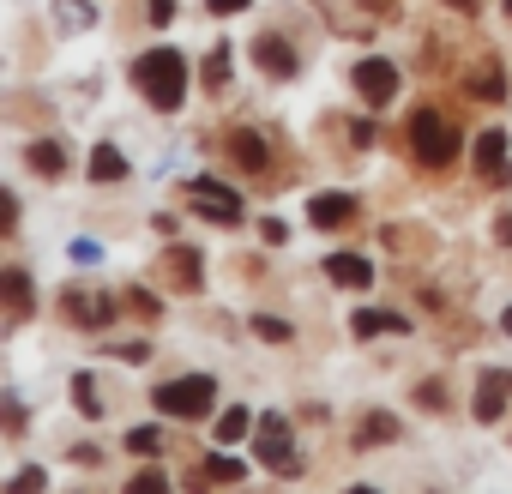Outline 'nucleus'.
I'll list each match as a JSON object with an SVG mask.
<instances>
[{
    "label": "nucleus",
    "instance_id": "nucleus-5",
    "mask_svg": "<svg viewBox=\"0 0 512 494\" xmlns=\"http://www.w3.org/2000/svg\"><path fill=\"white\" fill-rule=\"evenodd\" d=\"M356 91H362V103L386 109V103L398 97V67H392V61H380V55L356 61Z\"/></svg>",
    "mask_w": 512,
    "mask_h": 494
},
{
    "label": "nucleus",
    "instance_id": "nucleus-6",
    "mask_svg": "<svg viewBox=\"0 0 512 494\" xmlns=\"http://www.w3.org/2000/svg\"><path fill=\"white\" fill-rule=\"evenodd\" d=\"M506 398H512V368H488V374L476 380L470 416H476V422H500V416H506Z\"/></svg>",
    "mask_w": 512,
    "mask_h": 494
},
{
    "label": "nucleus",
    "instance_id": "nucleus-8",
    "mask_svg": "<svg viewBox=\"0 0 512 494\" xmlns=\"http://www.w3.org/2000/svg\"><path fill=\"white\" fill-rule=\"evenodd\" d=\"M476 169H482L488 181H512V169H506V133H500V127H488V133L476 139Z\"/></svg>",
    "mask_w": 512,
    "mask_h": 494
},
{
    "label": "nucleus",
    "instance_id": "nucleus-25",
    "mask_svg": "<svg viewBox=\"0 0 512 494\" xmlns=\"http://www.w3.org/2000/svg\"><path fill=\"white\" fill-rule=\"evenodd\" d=\"M163 488H169V476H163V470H139V476L127 482V494H163Z\"/></svg>",
    "mask_w": 512,
    "mask_h": 494
},
{
    "label": "nucleus",
    "instance_id": "nucleus-36",
    "mask_svg": "<svg viewBox=\"0 0 512 494\" xmlns=\"http://www.w3.org/2000/svg\"><path fill=\"white\" fill-rule=\"evenodd\" d=\"M452 7H458V13H476V0H452Z\"/></svg>",
    "mask_w": 512,
    "mask_h": 494
},
{
    "label": "nucleus",
    "instance_id": "nucleus-18",
    "mask_svg": "<svg viewBox=\"0 0 512 494\" xmlns=\"http://www.w3.org/2000/svg\"><path fill=\"white\" fill-rule=\"evenodd\" d=\"M241 476H247L241 458H229V452H211L205 458V482H241Z\"/></svg>",
    "mask_w": 512,
    "mask_h": 494
},
{
    "label": "nucleus",
    "instance_id": "nucleus-34",
    "mask_svg": "<svg viewBox=\"0 0 512 494\" xmlns=\"http://www.w3.org/2000/svg\"><path fill=\"white\" fill-rule=\"evenodd\" d=\"M494 235H500V241H512V211H506V217L494 223Z\"/></svg>",
    "mask_w": 512,
    "mask_h": 494
},
{
    "label": "nucleus",
    "instance_id": "nucleus-31",
    "mask_svg": "<svg viewBox=\"0 0 512 494\" xmlns=\"http://www.w3.org/2000/svg\"><path fill=\"white\" fill-rule=\"evenodd\" d=\"M73 260H79V266H97V260H103V241H73Z\"/></svg>",
    "mask_w": 512,
    "mask_h": 494
},
{
    "label": "nucleus",
    "instance_id": "nucleus-1",
    "mask_svg": "<svg viewBox=\"0 0 512 494\" xmlns=\"http://www.w3.org/2000/svg\"><path fill=\"white\" fill-rule=\"evenodd\" d=\"M133 85L151 97L157 115H175L181 97H187V55H175V49H145V55L133 61Z\"/></svg>",
    "mask_w": 512,
    "mask_h": 494
},
{
    "label": "nucleus",
    "instance_id": "nucleus-32",
    "mask_svg": "<svg viewBox=\"0 0 512 494\" xmlns=\"http://www.w3.org/2000/svg\"><path fill=\"white\" fill-rule=\"evenodd\" d=\"M175 19V0H151V25H169Z\"/></svg>",
    "mask_w": 512,
    "mask_h": 494
},
{
    "label": "nucleus",
    "instance_id": "nucleus-20",
    "mask_svg": "<svg viewBox=\"0 0 512 494\" xmlns=\"http://www.w3.org/2000/svg\"><path fill=\"white\" fill-rule=\"evenodd\" d=\"M253 332H260L266 344H290V338H296V326L278 320V314H253Z\"/></svg>",
    "mask_w": 512,
    "mask_h": 494
},
{
    "label": "nucleus",
    "instance_id": "nucleus-21",
    "mask_svg": "<svg viewBox=\"0 0 512 494\" xmlns=\"http://www.w3.org/2000/svg\"><path fill=\"white\" fill-rule=\"evenodd\" d=\"M127 452L157 458V452H163V434H157V428H133V434H127Z\"/></svg>",
    "mask_w": 512,
    "mask_h": 494
},
{
    "label": "nucleus",
    "instance_id": "nucleus-19",
    "mask_svg": "<svg viewBox=\"0 0 512 494\" xmlns=\"http://www.w3.org/2000/svg\"><path fill=\"white\" fill-rule=\"evenodd\" d=\"M31 169H37V175H61V169H67V157H61V145H55V139H43V145H31Z\"/></svg>",
    "mask_w": 512,
    "mask_h": 494
},
{
    "label": "nucleus",
    "instance_id": "nucleus-12",
    "mask_svg": "<svg viewBox=\"0 0 512 494\" xmlns=\"http://www.w3.org/2000/svg\"><path fill=\"white\" fill-rule=\"evenodd\" d=\"M350 332H356V338H380V332H410V320H404V314H386V308H356Z\"/></svg>",
    "mask_w": 512,
    "mask_h": 494
},
{
    "label": "nucleus",
    "instance_id": "nucleus-27",
    "mask_svg": "<svg viewBox=\"0 0 512 494\" xmlns=\"http://www.w3.org/2000/svg\"><path fill=\"white\" fill-rule=\"evenodd\" d=\"M260 241H266V247H284V241H290L284 217H266V223H260Z\"/></svg>",
    "mask_w": 512,
    "mask_h": 494
},
{
    "label": "nucleus",
    "instance_id": "nucleus-3",
    "mask_svg": "<svg viewBox=\"0 0 512 494\" xmlns=\"http://www.w3.org/2000/svg\"><path fill=\"white\" fill-rule=\"evenodd\" d=\"M410 151H416L428 169L452 163V151H458V133H452V121H440L434 109H416V115H410Z\"/></svg>",
    "mask_w": 512,
    "mask_h": 494
},
{
    "label": "nucleus",
    "instance_id": "nucleus-17",
    "mask_svg": "<svg viewBox=\"0 0 512 494\" xmlns=\"http://www.w3.org/2000/svg\"><path fill=\"white\" fill-rule=\"evenodd\" d=\"M247 428H260L247 410H223L217 416V446H235V440H247Z\"/></svg>",
    "mask_w": 512,
    "mask_h": 494
},
{
    "label": "nucleus",
    "instance_id": "nucleus-26",
    "mask_svg": "<svg viewBox=\"0 0 512 494\" xmlns=\"http://www.w3.org/2000/svg\"><path fill=\"white\" fill-rule=\"evenodd\" d=\"M7 296H13V308H31V278L25 272H7Z\"/></svg>",
    "mask_w": 512,
    "mask_h": 494
},
{
    "label": "nucleus",
    "instance_id": "nucleus-4",
    "mask_svg": "<svg viewBox=\"0 0 512 494\" xmlns=\"http://www.w3.org/2000/svg\"><path fill=\"white\" fill-rule=\"evenodd\" d=\"M253 446H260V464L278 470V476H296V470H302V458L290 452V416H284V410H266V416H260Z\"/></svg>",
    "mask_w": 512,
    "mask_h": 494
},
{
    "label": "nucleus",
    "instance_id": "nucleus-7",
    "mask_svg": "<svg viewBox=\"0 0 512 494\" xmlns=\"http://www.w3.org/2000/svg\"><path fill=\"white\" fill-rule=\"evenodd\" d=\"M193 205H199L211 223H241V199H235L223 181H211V175H193Z\"/></svg>",
    "mask_w": 512,
    "mask_h": 494
},
{
    "label": "nucleus",
    "instance_id": "nucleus-30",
    "mask_svg": "<svg viewBox=\"0 0 512 494\" xmlns=\"http://www.w3.org/2000/svg\"><path fill=\"white\" fill-rule=\"evenodd\" d=\"M43 482H49V476L31 464V470H19V476H13V494H31V488H43Z\"/></svg>",
    "mask_w": 512,
    "mask_h": 494
},
{
    "label": "nucleus",
    "instance_id": "nucleus-35",
    "mask_svg": "<svg viewBox=\"0 0 512 494\" xmlns=\"http://www.w3.org/2000/svg\"><path fill=\"white\" fill-rule=\"evenodd\" d=\"M500 332H506V338H512V308H506V314H500Z\"/></svg>",
    "mask_w": 512,
    "mask_h": 494
},
{
    "label": "nucleus",
    "instance_id": "nucleus-28",
    "mask_svg": "<svg viewBox=\"0 0 512 494\" xmlns=\"http://www.w3.org/2000/svg\"><path fill=\"white\" fill-rule=\"evenodd\" d=\"M416 404H422V410H440V404H446L440 380H422V386H416Z\"/></svg>",
    "mask_w": 512,
    "mask_h": 494
},
{
    "label": "nucleus",
    "instance_id": "nucleus-11",
    "mask_svg": "<svg viewBox=\"0 0 512 494\" xmlns=\"http://www.w3.org/2000/svg\"><path fill=\"white\" fill-rule=\"evenodd\" d=\"M253 55H260V67H266L272 79H290V73H296V49H290L284 37H260V43H253Z\"/></svg>",
    "mask_w": 512,
    "mask_h": 494
},
{
    "label": "nucleus",
    "instance_id": "nucleus-10",
    "mask_svg": "<svg viewBox=\"0 0 512 494\" xmlns=\"http://www.w3.org/2000/svg\"><path fill=\"white\" fill-rule=\"evenodd\" d=\"M326 278H332L338 290H368V284H374V266H368L362 254H332V260H326Z\"/></svg>",
    "mask_w": 512,
    "mask_h": 494
},
{
    "label": "nucleus",
    "instance_id": "nucleus-14",
    "mask_svg": "<svg viewBox=\"0 0 512 494\" xmlns=\"http://www.w3.org/2000/svg\"><path fill=\"white\" fill-rule=\"evenodd\" d=\"M67 314H73L79 326H109V320H115V308H109L103 296H79V290L67 296Z\"/></svg>",
    "mask_w": 512,
    "mask_h": 494
},
{
    "label": "nucleus",
    "instance_id": "nucleus-2",
    "mask_svg": "<svg viewBox=\"0 0 512 494\" xmlns=\"http://www.w3.org/2000/svg\"><path fill=\"white\" fill-rule=\"evenodd\" d=\"M211 398H217V380H211V374H181V380H163V386H157V410L175 416V422L211 416Z\"/></svg>",
    "mask_w": 512,
    "mask_h": 494
},
{
    "label": "nucleus",
    "instance_id": "nucleus-37",
    "mask_svg": "<svg viewBox=\"0 0 512 494\" xmlns=\"http://www.w3.org/2000/svg\"><path fill=\"white\" fill-rule=\"evenodd\" d=\"M506 13H512V0H506Z\"/></svg>",
    "mask_w": 512,
    "mask_h": 494
},
{
    "label": "nucleus",
    "instance_id": "nucleus-16",
    "mask_svg": "<svg viewBox=\"0 0 512 494\" xmlns=\"http://www.w3.org/2000/svg\"><path fill=\"white\" fill-rule=\"evenodd\" d=\"M91 181H127V157L115 145H97L91 151Z\"/></svg>",
    "mask_w": 512,
    "mask_h": 494
},
{
    "label": "nucleus",
    "instance_id": "nucleus-9",
    "mask_svg": "<svg viewBox=\"0 0 512 494\" xmlns=\"http://www.w3.org/2000/svg\"><path fill=\"white\" fill-rule=\"evenodd\" d=\"M308 217H314V229H338V223L356 217V199L350 193H314L308 199Z\"/></svg>",
    "mask_w": 512,
    "mask_h": 494
},
{
    "label": "nucleus",
    "instance_id": "nucleus-33",
    "mask_svg": "<svg viewBox=\"0 0 512 494\" xmlns=\"http://www.w3.org/2000/svg\"><path fill=\"white\" fill-rule=\"evenodd\" d=\"M205 7H211V13H223V19H229V13H241V7H253V0H205Z\"/></svg>",
    "mask_w": 512,
    "mask_h": 494
},
{
    "label": "nucleus",
    "instance_id": "nucleus-23",
    "mask_svg": "<svg viewBox=\"0 0 512 494\" xmlns=\"http://www.w3.org/2000/svg\"><path fill=\"white\" fill-rule=\"evenodd\" d=\"M470 91H476V97H506V79H500V67H482V73L470 79Z\"/></svg>",
    "mask_w": 512,
    "mask_h": 494
},
{
    "label": "nucleus",
    "instance_id": "nucleus-22",
    "mask_svg": "<svg viewBox=\"0 0 512 494\" xmlns=\"http://www.w3.org/2000/svg\"><path fill=\"white\" fill-rule=\"evenodd\" d=\"M223 79H229V49H223V43H217V49H211V55H205V85H211V91H217V85H223Z\"/></svg>",
    "mask_w": 512,
    "mask_h": 494
},
{
    "label": "nucleus",
    "instance_id": "nucleus-15",
    "mask_svg": "<svg viewBox=\"0 0 512 494\" xmlns=\"http://www.w3.org/2000/svg\"><path fill=\"white\" fill-rule=\"evenodd\" d=\"M229 151H235V163H241L247 175H260V169H266V139H260V133H235Z\"/></svg>",
    "mask_w": 512,
    "mask_h": 494
},
{
    "label": "nucleus",
    "instance_id": "nucleus-24",
    "mask_svg": "<svg viewBox=\"0 0 512 494\" xmlns=\"http://www.w3.org/2000/svg\"><path fill=\"white\" fill-rule=\"evenodd\" d=\"M73 404H79V416H97V386H91V374H73Z\"/></svg>",
    "mask_w": 512,
    "mask_h": 494
},
{
    "label": "nucleus",
    "instance_id": "nucleus-13",
    "mask_svg": "<svg viewBox=\"0 0 512 494\" xmlns=\"http://www.w3.org/2000/svg\"><path fill=\"white\" fill-rule=\"evenodd\" d=\"M386 440H398V416L368 410V416H362V428H356V452H374V446H386Z\"/></svg>",
    "mask_w": 512,
    "mask_h": 494
},
{
    "label": "nucleus",
    "instance_id": "nucleus-29",
    "mask_svg": "<svg viewBox=\"0 0 512 494\" xmlns=\"http://www.w3.org/2000/svg\"><path fill=\"white\" fill-rule=\"evenodd\" d=\"M127 308H133V314H145V320H151V314H157V308H163V302H157V296H151V290H133V296H127Z\"/></svg>",
    "mask_w": 512,
    "mask_h": 494
}]
</instances>
